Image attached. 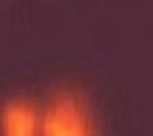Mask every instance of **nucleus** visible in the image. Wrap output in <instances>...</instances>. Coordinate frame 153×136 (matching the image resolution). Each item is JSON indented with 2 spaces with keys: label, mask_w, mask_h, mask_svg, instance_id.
<instances>
[{
  "label": "nucleus",
  "mask_w": 153,
  "mask_h": 136,
  "mask_svg": "<svg viewBox=\"0 0 153 136\" xmlns=\"http://www.w3.org/2000/svg\"><path fill=\"white\" fill-rule=\"evenodd\" d=\"M40 133L45 136H85L97 133L94 108L88 97L76 88H60L48 108L40 114Z\"/></svg>",
  "instance_id": "obj_1"
},
{
  "label": "nucleus",
  "mask_w": 153,
  "mask_h": 136,
  "mask_svg": "<svg viewBox=\"0 0 153 136\" xmlns=\"http://www.w3.org/2000/svg\"><path fill=\"white\" fill-rule=\"evenodd\" d=\"M0 133L9 136H31L40 133V111L26 99H9L0 108Z\"/></svg>",
  "instance_id": "obj_2"
}]
</instances>
